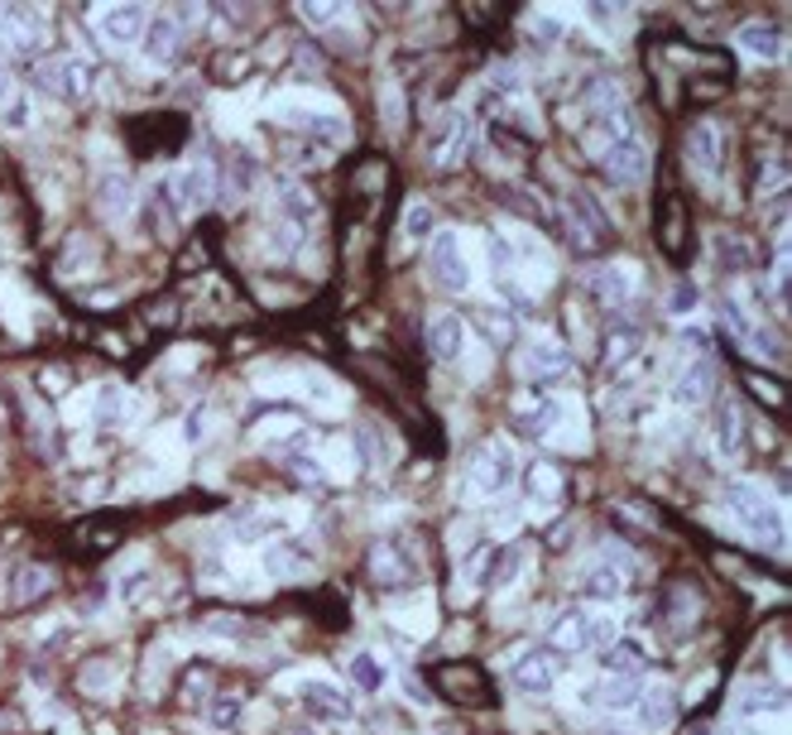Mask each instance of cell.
<instances>
[{
	"label": "cell",
	"mask_w": 792,
	"mask_h": 735,
	"mask_svg": "<svg viewBox=\"0 0 792 735\" xmlns=\"http://www.w3.org/2000/svg\"><path fill=\"white\" fill-rule=\"evenodd\" d=\"M515 481H519L515 442H509V438L481 442V452L471 457V481H466V486L475 490V496H485V500H499V496H509V490H515Z\"/></svg>",
	"instance_id": "obj_1"
},
{
	"label": "cell",
	"mask_w": 792,
	"mask_h": 735,
	"mask_svg": "<svg viewBox=\"0 0 792 735\" xmlns=\"http://www.w3.org/2000/svg\"><path fill=\"white\" fill-rule=\"evenodd\" d=\"M725 505H730L735 524L745 529L749 538H778L783 534V510H778V500H769V490L754 486V481H730Z\"/></svg>",
	"instance_id": "obj_2"
},
{
	"label": "cell",
	"mask_w": 792,
	"mask_h": 735,
	"mask_svg": "<svg viewBox=\"0 0 792 735\" xmlns=\"http://www.w3.org/2000/svg\"><path fill=\"white\" fill-rule=\"evenodd\" d=\"M471 144H475V120L466 106H452V111H442L433 120V130H428V140H423V150H428V164L433 168H457L461 159L471 154Z\"/></svg>",
	"instance_id": "obj_3"
},
{
	"label": "cell",
	"mask_w": 792,
	"mask_h": 735,
	"mask_svg": "<svg viewBox=\"0 0 792 735\" xmlns=\"http://www.w3.org/2000/svg\"><path fill=\"white\" fill-rule=\"evenodd\" d=\"M428 270H433V280L442 284V288H452V294H466L471 280H475L466 236L452 232V226L433 232V240H428Z\"/></svg>",
	"instance_id": "obj_4"
},
{
	"label": "cell",
	"mask_w": 792,
	"mask_h": 735,
	"mask_svg": "<svg viewBox=\"0 0 792 735\" xmlns=\"http://www.w3.org/2000/svg\"><path fill=\"white\" fill-rule=\"evenodd\" d=\"M571 370V352L563 342H557V336H529V342H523V352H519V376L523 380H533L543 390V384H553V380H563Z\"/></svg>",
	"instance_id": "obj_5"
},
{
	"label": "cell",
	"mask_w": 792,
	"mask_h": 735,
	"mask_svg": "<svg viewBox=\"0 0 792 735\" xmlns=\"http://www.w3.org/2000/svg\"><path fill=\"white\" fill-rule=\"evenodd\" d=\"M212 198H216V168L202 159V154H192L188 164L174 174V202H178V212L182 216H198L212 208Z\"/></svg>",
	"instance_id": "obj_6"
},
{
	"label": "cell",
	"mask_w": 792,
	"mask_h": 735,
	"mask_svg": "<svg viewBox=\"0 0 792 735\" xmlns=\"http://www.w3.org/2000/svg\"><path fill=\"white\" fill-rule=\"evenodd\" d=\"M317 568L312 548L303 544V538H274V544H264L260 553V572L270 577V582H298V577H308Z\"/></svg>",
	"instance_id": "obj_7"
},
{
	"label": "cell",
	"mask_w": 792,
	"mask_h": 735,
	"mask_svg": "<svg viewBox=\"0 0 792 735\" xmlns=\"http://www.w3.org/2000/svg\"><path fill=\"white\" fill-rule=\"evenodd\" d=\"M601 164H605V178H611V183L634 188V183H643V178H649V144L629 130V135H619L611 150L601 154Z\"/></svg>",
	"instance_id": "obj_8"
},
{
	"label": "cell",
	"mask_w": 792,
	"mask_h": 735,
	"mask_svg": "<svg viewBox=\"0 0 792 735\" xmlns=\"http://www.w3.org/2000/svg\"><path fill=\"white\" fill-rule=\"evenodd\" d=\"M783 692H773L769 683H740L735 702H730V721L735 726H769V716L783 721Z\"/></svg>",
	"instance_id": "obj_9"
},
{
	"label": "cell",
	"mask_w": 792,
	"mask_h": 735,
	"mask_svg": "<svg viewBox=\"0 0 792 735\" xmlns=\"http://www.w3.org/2000/svg\"><path fill=\"white\" fill-rule=\"evenodd\" d=\"M92 24L111 48H130V44H140L144 24H150V10L144 5H96Z\"/></svg>",
	"instance_id": "obj_10"
},
{
	"label": "cell",
	"mask_w": 792,
	"mask_h": 735,
	"mask_svg": "<svg viewBox=\"0 0 792 735\" xmlns=\"http://www.w3.org/2000/svg\"><path fill=\"white\" fill-rule=\"evenodd\" d=\"M687 159L701 174V183H716L721 178V159H725V135L716 120H697L687 130Z\"/></svg>",
	"instance_id": "obj_11"
},
{
	"label": "cell",
	"mask_w": 792,
	"mask_h": 735,
	"mask_svg": "<svg viewBox=\"0 0 792 735\" xmlns=\"http://www.w3.org/2000/svg\"><path fill=\"white\" fill-rule=\"evenodd\" d=\"M428 352L442 360V366H461L471 352V328L457 318V312H437L428 322Z\"/></svg>",
	"instance_id": "obj_12"
},
{
	"label": "cell",
	"mask_w": 792,
	"mask_h": 735,
	"mask_svg": "<svg viewBox=\"0 0 792 735\" xmlns=\"http://www.w3.org/2000/svg\"><path fill=\"white\" fill-rule=\"evenodd\" d=\"M557 659L553 654H539V649H523V654H515V688L523 697H547L553 692V683H557Z\"/></svg>",
	"instance_id": "obj_13"
},
{
	"label": "cell",
	"mask_w": 792,
	"mask_h": 735,
	"mask_svg": "<svg viewBox=\"0 0 792 735\" xmlns=\"http://www.w3.org/2000/svg\"><path fill=\"white\" fill-rule=\"evenodd\" d=\"M634 280H639V270L634 264H625V260H615V264H601V270H591V294L601 298L605 308H625L629 298H634Z\"/></svg>",
	"instance_id": "obj_14"
},
{
	"label": "cell",
	"mask_w": 792,
	"mask_h": 735,
	"mask_svg": "<svg viewBox=\"0 0 792 735\" xmlns=\"http://www.w3.org/2000/svg\"><path fill=\"white\" fill-rule=\"evenodd\" d=\"M711 390H716V366H711V352H697L682 366V376L673 380V404L682 408H691V404H701V400H711Z\"/></svg>",
	"instance_id": "obj_15"
},
{
	"label": "cell",
	"mask_w": 792,
	"mask_h": 735,
	"mask_svg": "<svg viewBox=\"0 0 792 735\" xmlns=\"http://www.w3.org/2000/svg\"><path fill=\"white\" fill-rule=\"evenodd\" d=\"M385 616L399 625L404 635H433V625H437V606L423 592H404V596H389V606H385Z\"/></svg>",
	"instance_id": "obj_16"
},
{
	"label": "cell",
	"mask_w": 792,
	"mask_h": 735,
	"mask_svg": "<svg viewBox=\"0 0 792 735\" xmlns=\"http://www.w3.org/2000/svg\"><path fill=\"white\" fill-rule=\"evenodd\" d=\"M437 688H442V697H452V702H461V707H485L490 702V683H485L475 668L442 664L437 668Z\"/></svg>",
	"instance_id": "obj_17"
},
{
	"label": "cell",
	"mask_w": 792,
	"mask_h": 735,
	"mask_svg": "<svg viewBox=\"0 0 792 735\" xmlns=\"http://www.w3.org/2000/svg\"><path fill=\"white\" fill-rule=\"evenodd\" d=\"M740 432H745V418H740V404L730 400V394H721L711 408V448L721 462H730V457H740Z\"/></svg>",
	"instance_id": "obj_18"
},
{
	"label": "cell",
	"mask_w": 792,
	"mask_h": 735,
	"mask_svg": "<svg viewBox=\"0 0 792 735\" xmlns=\"http://www.w3.org/2000/svg\"><path fill=\"white\" fill-rule=\"evenodd\" d=\"M298 697H303V707H308V712L327 716V721H346L351 716V697L341 692L332 678H303Z\"/></svg>",
	"instance_id": "obj_19"
},
{
	"label": "cell",
	"mask_w": 792,
	"mask_h": 735,
	"mask_svg": "<svg viewBox=\"0 0 792 735\" xmlns=\"http://www.w3.org/2000/svg\"><path fill=\"white\" fill-rule=\"evenodd\" d=\"M140 44H144V63L174 68L178 63V48H182V34L174 29V20H168V15H154L150 24H144Z\"/></svg>",
	"instance_id": "obj_20"
},
{
	"label": "cell",
	"mask_w": 792,
	"mask_h": 735,
	"mask_svg": "<svg viewBox=\"0 0 792 735\" xmlns=\"http://www.w3.org/2000/svg\"><path fill=\"white\" fill-rule=\"evenodd\" d=\"M96 208H102L106 222H130V212H135V188H130V178L120 174V168H106L102 183H96Z\"/></svg>",
	"instance_id": "obj_21"
},
{
	"label": "cell",
	"mask_w": 792,
	"mask_h": 735,
	"mask_svg": "<svg viewBox=\"0 0 792 735\" xmlns=\"http://www.w3.org/2000/svg\"><path fill=\"white\" fill-rule=\"evenodd\" d=\"M673 716H677V707L667 688H643L639 702H634V726H639V735H663L673 726Z\"/></svg>",
	"instance_id": "obj_22"
},
{
	"label": "cell",
	"mask_w": 792,
	"mask_h": 735,
	"mask_svg": "<svg viewBox=\"0 0 792 735\" xmlns=\"http://www.w3.org/2000/svg\"><path fill=\"white\" fill-rule=\"evenodd\" d=\"M735 48L754 63H773V58H783V34L769 20H749L735 29Z\"/></svg>",
	"instance_id": "obj_23"
},
{
	"label": "cell",
	"mask_w": 792,
	"mask_h": 735,
	"mask_svg": "<svg viewBox=\"0 0 792 735\" xmlns=\"http://www.w3.org/2000/svg\"><path fill=\"white\" fill-rule=\"evenodd\" d=\"M547 644L557 649V654H587L595 644V630H591V610H563L553 625V635H547Z\"/></svg>",
	"instance_id": "obj_24"
},
{
	"label": "cell",
	"mask_w": 792,
	"mask_h": 735,
	"mask_svg": "<svg viewBox=\"0 0 792 735\" xmlns=\"http://www.w3.org/2000/svg\"><path fill=\"white\" fill-rule=\"evenodd\" d=\"M370 572H375V582H380L385 592H394V586H404V582L418 577V562L404 558L394 544H389V548L380 544V548H375V558H370Z\"/></svg>",
	"instance_id": "obj_25"
},
{
	"label": "cell",
	"mask_w": 792,
	"mask_h": 735,
	"mask_svg": "<svg viewBox=\"0 0 792 735\" xmlns=\"http://www.w3.org/2000/svg\"><path fill=\"white\" fill-rule=\"evenodd\" d=\"M130 414H135V404H130V394L120 390V384H102L92 400V424L96 428H126Z\"/></svg>",
	"instance_id": "obj_26"
},
{
	"label": "cell",
	"mask_w": 792,
	"mask_h": 735,
	"mask_svg": "<svg viewBox=\"0 0 792 735\" xmlns=\"http://www.w3.org/2000/svg\"><path fill=\"white\" fill-rule=\"evenodd\" d=\"M44 82H48V92L78 102V96H87V87H92V72H87V63H78V58H63V63L44 68Z\"/></svg>",
	"instance_id": "obj_27"
},
{
	"label": "cell",
	"mask_w": 792,
	"mask_h": 735,
	"mask_svg": "<svg viewBox=\"0 0 792 735\" xmlns=\"http://www.w3.org/2000/svg\"><path fill=\"white\" fill-rule=\"evenodd\" d=\"M639 692H643V678H601L591 688V702L601 707V712H634Z\"/></svg>",
	"instance_id": "obj_28"
},
{
	"label": "cell",
	"mask_w": 792,
	"mask_h": 735,
	"mask_svg": "<svg viewBox=\"0 0 792 735\" xmlns=\"http://www.w3.org/2000/svg\"><path fill=\"white\" fill-rule=\"evenodd\" d=\"M48 586H54V572L39 568V562H24V568L10 572V606H29V601L48 596Z\"/></svg>",
	"instance_id": "obj_29"
},
{
	"label": "cell",
	"mask_w": 792,
	"mask_h": 735,
	"mask_svg": "<svg viewBox=\"0 0 792 735\" xmlns=\"http://www.w3.org/2000/svg\"><path fill=\"white\" fill-rule=\"evenodd\" d=\"M346 678L356 683L360 692H385L389 688V668H385V659L375 654V649H356V654H351Z\"/></svg>",
	"instance_id": "obj_30"
},
{
	"label": "cell",
	"mask_w": 792,
	"mask_h": 735,
	"mask_svg": "<svg viewBox=\"0 0 792 735\" xmlns=\"http://www.w3.org/2000/svg\"><path fill=\"white\" fill-rule=\"evenodd\" d=\"M625 582L629 577L619 572L615 562H595V568L587 572V586H581V592H587L591 601H601V606H615L619 592H625Z\"/></svg>",
	"instance_id": "obj_31"
},
{
	"label": "cell",
	"mask_w": 792,
	"mask_h": 735,
	"mask_svg": "<svg viewBox=\"0 0 792 735\" xmlns=\"http://www.w3.org/2000/svg\"><path fill=\"white\" fill-rule=\"evenodd\" d=\"M437 232V208L428 198H413L404 208V226H399V236L409 240V246H418V240H433Z\"/></svg>",
	"instance_id": "obj_32"
},
{
	"label": "cell",
	"mask_w": 792,
	"mask_h": 735,
	"mask_svg": "<svg viewBox=\"0 0 792 735\" xmlns=\"http://www.w3.org/2000/svg\"><path fill=\"white\" fill-rule=\"evenodd\" d=\"M547 442H557V448H567V452H587V424H581L577 404H563V414H557Z\"/></svg>",
	"instance_id": "obj_33"
},
{
	"label": "cell",
	"mask_w": 792,
	"mask_h": 735,
	"mask_svg": "<svg viewBox=\"0 0 792 735\" xmlns=\"http://www.w3.org/2000/svg\"><path fill=\"white\" fill-rule=\"evenodd\" d=\"M639 352H643V332L639 328H619L611 336V346H605V366H611V376L629 370V360H639Z\"/></svg>",
	"instance_id": "obj_34"
},
{
	"label": "cell",
	"mask_w": 792,
	"mask_h": 735,
	"mask_svg": "<svg viewBox=\"0 0 792 735\" xmlns=\"http://www.w3.org/2000/svg\"><path fill=\"white\" fill-rule=\"evenodd\" d=\"M663 606H667V630L682 635L691 620H697V586H667Z\"/></svg>",
	"instance_id": "obj_35"
},
{
	"label": "cell",
	"mask_w": 792,
	"mask_h": 735,
	"mask_svg": "<svg viewBox=\"0 0 792 735\" xmlns=\"http://www.w3.org/2000/svg\"><path fill=\"white\" fill-rule=\"evenodd\" d=\"M78 688L87 692V697H116V688H120V668L106 664V659H96V664H87V668L78 673Z\"/></svg>",
	"instance_id": "obj_36"
},
{
	"label": "cell",
	"mask_w": 792,
	"mask_h": 735,
	"mask_svg": "<svg viewBox=\"0 0 792 735\" xmlns=\"http://www.w3.org/2000/svg\"><path fill=\"white\" fill-rule=\"evenodd\" d=\"M44 10H29V5H15L5 10V34H15L20 44H44Z\"/></svg>",
	"instance_id": "obj_37"
},
{
	"label": "cell",
	"mask_w": 792,
	"mask_h": 735,
	"mask_svg": "<svg viewBox=\"0 0 792 735\" xmlns=\"http://www.w3.org/2000/svg\"><path fill=\"white\" fill-rule=\"evenodd\" d=\"M279 202H284V222L298 226V232H303L308 222H317V202H312L298 183H284V188H279Z\"/></svg>",
	"instance_id": "obj_38"
},
{
	"label": "cell",
	"mask_w": 792,
	"mask_h": 735,
	"mask_svg": "<svg viewBox=\"0 0 792 735\" xmlns=\"http://www.w3.org/2000/svg\"><path fill=\"white\" fill-rule=\"evenodd\" d=\"M523 486H529L533 505H557L563 500V481H557L553 466H529V472H523Z\"/></svg>",
	"instance_id": "obj_39"
},
{
	"label": "cell",
	"mask_w": 792,
	"mask_h": 735,
	"mask_svg": "<svg viewBox=\"0 0 792 735\" xmlns=\"http://www.w3.org/2000/svg\"><path fill=\"white\" fill-rule=\"evenodd\" d=\"M360 448H365V462H370V466H389V462H394V442H389V432H380V424H365L360 428Z\"/></svg>",
	"instance_id": "obj_40"
},
{
	"label": "cell",
	"mask_w": 792,
	"mask_h": 735,
	"mask_svg": "<svg viewBox=\"0 0 792 735\" xmlns=\"http://www.w3.org/2000/svg\"><path fill=\"white\" fill-rule=\"evenodd\" d=\"M490 87H495V96L499 102H523V87H529V82H523V68L519 63H505V68H495L490 72Z\"/></svg>",
	"instance_id": "obj_41"
},
{
	"label": "cell",
	"mask_w": 792,
	"mask_h": 735,
	"mask_svg": "<svg viewBox=\"0 0 792 735\" xmlns=\"http://www.w3.org/2000/svg\"><path fill=\"white\" fill-rule=\"evenodd\" d=\"M587 20L605 34V39H615V34H625V29H629V10H625V5H591V10H587Z\"/></svg>",
	"instance_id": "obj_42"
},
{
	"label": "cell",
	"mask_w": 792,
	"mask_h": 735,
	"mask_svg": "<svg viewBox=\"0 0 792 735\" xmlns=\"http://www.w3.org/2000/svg\"><path fill=\"white\" fill-rule=\"evenodd\" d=\"M240 707H246V697H240V692L212 697V707H206V721H212L216 731H226V726H236V721H240Z\"/></svg>",
	"instance_id": "obj_43"
},
{
	"label": "cell",
	"mask_w": 792,
	"mask_h": 735,
	"mask_svg": "<svg viewBox=\"0 0 792 735\" xmlns=\"http://www.w3.org/2000/svg\"><path fill=\"white\" fill-rule=\"evenodd\" d=\"M716 260H721L725 270L745 274V270H749V250H745V240H740V236H716Z\"/></svg>",
	"instance_id": "obj_44"
},
{
	"label": "cell",
	"mask_w": 792,
	"mask_h": 735,
	"mask_svg": "<svg viewBox=\"0 0 792 735\" xmlns=\"http://www.w3.org/2000/svg\"><path fill=\"white\" fill-rule=\"evenodd\" d=\"M380 116H385L389 130H404V102H399L394 82H385V87H380Z\"/></svg>",
	"instance_id": "obj_45"
},
{
	"label": "cell",
	"mask_w": 792,
	"mask_h": 735,
	"mask_svg": "<svg viewBox=\"0 0 792 735\" xmlns=\"http://www.w3.org/2000/svg\"><path fill=\"white\" fill-rule=\"evenodd\" d=\"M529 34H533V39H547V44H553L557 34H563V20H553L547 10H533V15H529Z\"/></svg>",
	"instance_id": "obj_46"
},
{
	"label": "cell",
	"mask_w": 792,
	"mask_h": 735,
	"mask_svg": "<svg viewBox=\"0 0 792 735\" xmlns=\"http://www.w3.org/2000/svg\"><path fill=\"white\" fill-rule=\"evenodd\" d=\"M663 246L667 250H682V208L667 202V216H663Z\"/></svg>",
	"instance_id": "obj_47"
},
{
	"label": "cell",
	"mask_w": 792,
	"mask_h": 735,
	"mask_svg": "<svg viewBox=\"0 0 792 735\" xmlns=\"http://www.w3.org/2000/svg\"><path fill=\"white\" fill-rule=\"evenodd\" d=\"M336 15H346V5H303V20H308L312 29H327V24H336Z\"/></svg>",
	"instance_id": "obj_48"
},
{
	"label": "cell",
	"mask_w": 792,
	"mask_h": 735,
	"mask_svg": "<svg viewBox=\"0 0 792 735\" xmlns=\"http://www.w3.org/2000/svg\"><path fill=\"white\" fill-rule=\"evenodd\" d=\"M697 304H701V294H697L691 284H677V288H673V312H691Z\"/></svg>",
	"instance_id": "obj_49"
},
{
	"label": "cell",
	"mask_w": 792,
	"mask_h": 735,
	"mask_svg": "<svg viewBox=\"0 0 792 735\" xmlns=\"http://www.w3.org/2000/svg\"><path fill=\"white\" fill-rule=\"evenodd\" d=\"M78 250H68L63 256V270H72V264H82V270H92V240H72Z\"/></svg>",
	"instance_id": "obj_50"
},
{
	"label": "cell",
	"mask_w": 792,
	"mask_h": 735,
	"mask_svg": "<svg viewBox=\"0 0 792 735\" xmlns=\"http://www.w3.org/2000/svg\"><path fill=\"white\" fill-rule=\"evenodd\" d=\"M0 111H5V120H10L15 130H24V120H29V102H24V96H15V102L0 106Z\"/></svg>",
	"instance_id": "obj_51"
},
{
	"label": "cell",
	"mask_w": 792,
	"mask_h": 735,
	"mask_svg": "<svg viewBox=\"0 0 792 735\" xmlns=\"http://www.w3.org/2000/svg\"><path fill=\"white\" fill-rule=\"evenodd\" d=\"M48 630H54V635H44V640H39V649H44V654H48V649H63V644L72 640V630H68L63 620H58V625H48Z\"/></svg>",
	"instance_id": "obj_52"
},
{
	"label": "cell",
	"mask_w": 792,
	"mask_h": 735,
	"mask_svg": "<svg viewBox=\"0 0 792 735\" xmlns=\"http://www.w3.org/2000/svg\"><path fill=\"white\" fill-rule=\"evenodd\" d=\"M15 96H20L15 92V72H10V63H0V106H10Z\"/></svg>",
	"instance_id": "obj_53"
},
{
	"label": "cell",
	"mask_w": 792,
	"mask_h": 735,
	"mask_svg": "<svg viewBox=\"0 0 792 735\" xmlns=\"http://www.w3.org/2000/svg\"><path fill=\"white\" fill-rule=\"evenodd\" d=\"M206 697V673H198V678H188V707L192 702H202Z\"/></svg>",
	"instance_id": "obj_54"
},
{
	"label": "cell",
	"mask_w": 792,
	"mask_h": 735,
	"mask_svg": "<svg viewBox=\"0 0 792 735\" xmlns=\"http://www.w3.org/2000/svg\"><path fill=\"white\" fill-rule=\"evenodd\" d=\"M0 438H5V418H0Z\"/></svg>",
	"instance_id": "obj_55"
}]
</instances>
